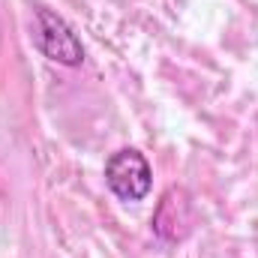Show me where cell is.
<instances>
[{"label":"cell","mask_w":258,"mask_h":258,"mask_svg":"<svg viewBox=\"0 0 258 258\" xmlns=\"http://www.w3.org/2000/svg\"><path fill=\"white\" fill-rule=\"evenodd\" d=\"M105 183L120 201H141L150 192V183H153L150 162L138 150L123 147V150L108 156V162H105Z\"/></svg>","instance_id":"7a4b0ae2"},{"label":"cell","mask_w":258,"mask_h":258,"mask_svg":"<svg viewBox=\"0 0 258 258\" xmlns=\"http://www.w3.org/2000/svg\"><path fill=\"white\" fill-rule=\"evenodd\" d=\"M36 27H33V45L54 63L60 66H81L84 63V45L81 39L72 33V27L66 24L60 15H54L51 9L39 6L36 9Z\"/></svg>","instance_id":"6da1fadb"}]
</instances>
